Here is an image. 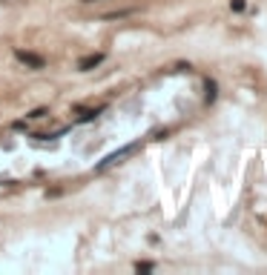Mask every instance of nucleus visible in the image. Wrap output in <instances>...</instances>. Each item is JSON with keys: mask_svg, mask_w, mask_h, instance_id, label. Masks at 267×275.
<instances>
[{"mask_svg": "<svg viewBox=\"0 0 267 275\" xmlns=\"http://www.w3.org/2000/svg\"><path fill=\"white\" fill-rule=\"evenodd\" d=\"M138 149V143H129V146H121L118 152H112V155H106L104 160H98L95 163V172H104V169H109V166H115V163H121L124 158H129L132 152Z\"/></svg>", "mask_w": 267, "mask_h": 275, "instance_id": "1", "label": "nucleus"}, {"mask_svg": "<svg viewBox=\"0 0 267 275\" xmlns=\"http://www.w3.org/2000/svg\"><path fill=\"white\" fill-rule=\"evenodd\" d=\"M14 57H17L23 66H29V69H43V66H46V57L35 55V52H26V49H17V52H14Z\"/></svg>", "mask_w": 267, "mask_h": 275, "instance_id": "2", "label": "nucleus"}, {"mask_svg": "<svg viewBox=\"0 0 267 275\" xmlns=\"http://www.w3.org/2000/svg\"><path fill=\"white\" fill-rule=\"evenodd\" d=\"M101 63H104V55H101V52H95V55L81 57V60H78V69H81V72H89V69L101 66Z\"/></svg>", "mask_w": 267, "mask_h": 275, "instance_id": "3", "label": "nucleus"}, {"mask_svg": "<svg viewBox=\"0 0 267 275\" xmlns=\"http://www.w3.org/2000/svg\"><path fill=\"white\" fill-rule=\"evenodd\" d=\"M98 112H101V109H83L78 121H92V118H95V115H98Z\"/></svg>", "mask_w": 267, "mask_h": 275, "instance_id": "4", "label": "nucleus"}, {"mask_svg": "<svg viewBox=\"0 0 267 275\" xmlns=\"http://www.w3.org/2000/svg\"><path fill=\"white\" fill-rule=\"evenodd\" d=\"M129 11H112V14H104V20H115V17H127Z\"/></svg>", "mask_w": 267, "mask_h": 275, "instance_id": "5", "label": "nucleus"}, {"mask_svg": "<svg viewBox=\"0 0 267 275\" xmlns=\"http://www.w3.org/2000/svg\"><path fill=\"white\" fill-rule=\"evenodd\" d=\"M230 9H233V11H242V9H244V0H233Z\"/></svg>", "mask_w": 267, "mask_h": 275, "instance_id": "6", "label": "nucleus"}, {"mask_svg": "<svg viewBox=\"0 0 267 275\" xmlns=\"http://www.w3.org/2000/svg\"><path fill=\"white\" fill-rule=\"evenodd\" d=\"M43 115H46V109H35V112H29V118H32V121H37V118H43Z\"/></svg>", "mask_w": 267, "mask_h": 275, "instance_id": "7", "label": "nucleus"}, {"mask_svg": "<svg viewBox=\"0 0 267 275\" xmlns=\"http://www.w3.org/2000/svg\"><path fill=\"white\" fill-rule=\"evenodd\" d=\"M83 3H98V0H83Z\"/></svg>", "mask_w": 267, "mask_h": 275, "instance_id": "8", "label": "nucleus"}]
</instances>
